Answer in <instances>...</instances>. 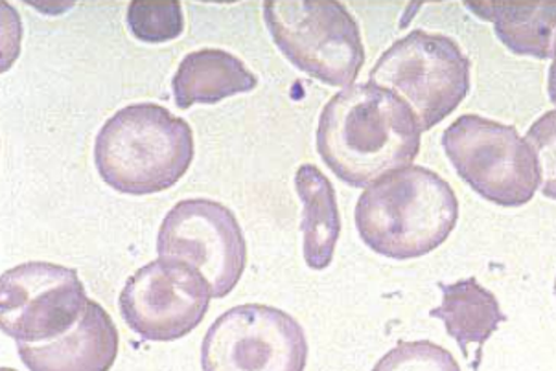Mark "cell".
I'll return each mask as SVG.
<instances>
[{
  "label": "cell",
  "mask_w": 556,
  "mask_h": 371,
  "mask_svg": "<svg viewBox=\"0 0 556 371\" xmlns=\"http://www.w3.org/2000/svg\"><path fill=\"white\" fill-rule=\"evenodd\" d=\"M422 127L412 108L378 85L346 87L328 100L317 126V153L351 188H369L412 166Z\"/></svg>",
  "instance_id": "obj_1"
},
{
  "label": "cell",
  "mask_w": 556,
  "mask_h": 371,
  "mask_svg": "<svg viewBox=\"0 0 556 371\" xmlns=\"http://www.w3.org/2000/svg\"><path fill=\"white\" fill-rule=\"evenodd\" d=\"M354 217L370 251L404 261L431 254L450 238L459 219V201L441 175L407 166L365 188Z\"/></svg>",
  "instance_id": "obj_2"
},
{
  "label": "cell",
  "mask_w": 556,
  "mask_h": 371,
  "mask_svg": "<svg viewBox=\"0 0 556 371\" xmlns=\"http://www.w3.org/2000/svg\"><path fill=\"white\" fill-rule=\"evenodd\" d=\"M194 132L159 103H131L103 124L94 164L105 184L124 195L166 192L194 161Z\"/></svg>",
  "instance_id": "obj_3"
},
{
  "label": "cell",
  "mask_w": 556,
  "mask_h": 371,
  "mask_svg": "<svg viewBox=\"0 0 556 371\" xmlns=\"http://www.w3.org/2000/svg\"><path fill=\"white\" fill-rule=\"evenodd\" d=\"M264 21L293 65L330 87H351L365 63L362 34L336 0H267Z\"/></svg>",
  "instance_id": "obj_4"
},
{
  "label": "cell",
  "mask_w": 556,
  "mask_h": 371,
  "mask_svg": "<svg viewBox=\"0 0 556 371\" xmlns=\"http://www.w3.org/2000/svg\"><path fill=\"white\" fill-rule=\"evenodd\" d=\"M369 81L396 94L430 131L468 97L470 60L452 37L413 30L386 50Z\"/></svg>",
  "instance_id": "obj_5"
},
{
  "label": "cell",
  "mask_w": 556,
  "mask_h": 371,
  "mask_svg": "<svg viewBox=\"0 0 556 371\" xmlns=\"http://www.w3.org/2000/svg\"><path fill=\"white\" fill-rule=\"evenodd\" d=\"M442 148L473 192L502 208H521L540 188L539 166L516 127L463 114L442 132Z\"/></svg>",
  "instance_id": "obj_6"
},
{
  "label": "cell",
  "mask_w": 556,
  "mask_h": 371,
  "mask_svg": "<svg viewBox=\"0 0 556 371\" xmlns=\"http://www.w3.org/2000/svg\"><path fill=\"white\" fill-rule=\"evenodd\" d=\"M308 338L295 318L243 304L214 320L201 344L203 371H304Z\"/></svg>",
  "instance_id": "obj_7"
},
{
  "label": "cell",
  "mask_w": 556,
  "mask_h": 371,
  "mask_svg": "<svg viewBox=\"0 0 556 371\" xmlns=\"http://www.w3.org/2000/svg\"><path fill=\"white\" fill-rule=\"evenodd\" d=\"M159 258L179 259L205 276L212 298L229 296L248 265V241L237 216L211 199H187L164 217Z\"/></svg>",
  "instance_id": "obj_8"
},
{
  "label": "cell",
  "mask_w": 556,
  "mask_h": 371,
  "mask_svg": "<svg viewBox=\"0 0 556 371\" xmlns=\"http://www.w3.org/2000/svg\"><path fill=\"white\" fill-rule=\"evenodd\" d=\"M89 304L76 269L26 261L0 280V325L17 344H42L65 335Z\"/></svg>",
  "instance_id": "obj_9"
},
{
  "label": "cell",
  "mask_w": 556,
  "mask_h": 371,
  "mask_svg": "<svg viewBox=\"0 0 556 371\" xmlns=\"http://www.w3.org/2000/svg\"><path fill=\"white\" fill-rule=\"evenodd\" d=\"M211 299V285L200 270L157 258L127 280L118 307L129 330L144 341L174 342L203 322Z\"/></svg>",
  "instance_id": "obj_10"
},
{
  "label": "cell",
  "mask_w": 556,
  "mask_h": 371,
  "mask_svg": "<svg viewBox=\"0 0 556 371\" xmlns=\"http://www.w3.org/2000/svg\"><path fill=\"white\" fill-rule=\"evenodd\" d=\"M121 335L113 318L89 299L79 322L65 335L42 344H17L28 371H110L115 364Z\"/></svg>",
  "instance_id": "obj_11"
},
{
  "label": "cell",
  "mask_w": 556,
  "mask_h": 371,
  "mask_svg": "<svg viewBox=\"0 0 556 371\" xmlns=\"http://www.w3.org/2000/svg\"><path fill=\"white\" fill-rule=\"evenodd\" d=\"M256 85L258 78L240 57L219 49H203L185 55L172 79L179 108L192 107L195 103L214 105L225 98L251 92Z\"/></svg>",
  "instance_id": "obj_12"
},
{
  "label": "cell",
  "mask_w": 556,
  "mask_h": 371,
  "mask_svg": "<svg viewBox=\"0 0 556 371\" xmlns=\"http://www.w3.org/2000/svg\"><path fill=\"white\" fill-rule=\"evenodd\" d=\"M442 291V304L431 309L430 317L439 318L444 322L447 335L452 336L460 351L468 359V344H476V362L473 371H478L481 362V347L490 336L496 333L500 323L507 317L496 296L484 289L476 278L460 280V282L439 283Z\"/></svg>",
  "instance_id": "obj_13"
},
{
  "label": "cell",
  "mask_w": 556,
  "mask_h": 371,
  "mask_svg": "<svg viewBox=\"0 0 556 371\" xmlns=\"http://www.w3.org/2000/svg\"><path fill=\"white\" fill-rule=\"evenodd\" d=\"M476 17L494 25L496 37L513 54L553 57L556 2H465Z\"/></svg>",
  "instance_id": "obj_14"
},
{
  "label": "cell",
  "mask_w": 556,
  "mask_h": 371,
  "mask_svg": "<svg viewBox=\"0 0 556 371\" xmlns=\"http://www.w3.org/2000/svg\"><path fill=\"white\" fill-rule=\"evenodd\" d=\"M295 190L303 203L304 261L312 270L328 269L341 234L336 190L327 175L320 174L314 164H304L296 169Z\"/></svg>",
  "instance_id": "obj_15"
},
{
  "label": "cell",
  "mask_w": 556,
  "mask_h": 371,
  "mask_svg": "<svg viewBox=\"0 0 556 371\" xmlns=\"http://www.w3.org/2000/svg\"><path fill=\"white\" fill-rule=\"evenodd\" d=\"M127 28L142 42H168L185 30L181 2H142L135 0L127 8Z\"/></svg>",
  "instance_id": "obj_16"
},
{
  "label": "cell",
  "mask_w": 556,
  "mask_h": 371,
  "mask_svg": "<svg viewBox=\"0 0 556 371\" xmlns=\"http://www.w3.org/2000/svg\"><path fill=\"white\" fill-rule=\"evenodd\" d=\"M372 371H460L454 355L430 341L399 342Z\"/></svg>",
  "instance_id": "obj_17"
},
{
  "label": "cell",
  "mask_w": 556,
  "mask_h": 371,
  "mask_svg": "<svg viewBox=\"0 0 556 371\" xmlns=\"http://www.w3.org/2000/svg\"><path fill=\"white\" fill-rule=\"evenodd\" d=\"M526 142L536 158L540 190L545 197L556 201V108L532 124Z\"/></svg>",
  "instance_id": "obj_18"
},
{
  "label": "cell",
  "mask_w": 556,
  "mask_h": 371,
  "mask_svg": "<svg viewBox=\"0 0 556 371\" xmlns=\"http://www.w3.org/2000/svg\"><path fill=\"white\" fill-rule=\"evenodd\" d=\"M547 92H549L551 103L556 105V39L553 44V63H551L549 78H547Z\"/></svg>",
  "instance_id": "obj_19"
},
{
  "label": "cell",
  "mask_w": 556,
  "mask_h": 371,
  "mask_svg": "<svg viewBox=\"0 0 556 371\" xmlns=\"http://www.w3.org/2000/svg\"><path fill=\"white\" fill-rule=\"evenodd\" d=\"M0 371H17V370H12V368H2V370Z\"/></svg>",
  "instance_id": "obj_20"
},
{
  "label": "cell",
  "mask_w": 556,
  "mask_h": 371,
  "mask_svg": "<svg viewBox=\"0 0 556 371\" xmlns=\"http://www.w3.org/2000/svg\"><path fill=\"white\" fill-rule=\"evenodd\" d=\"M555 294H556V280H555Z\"/></svg>",
  "instance_id": "obj_21"
}]
</instances>
